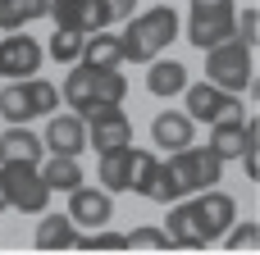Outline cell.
<instances>
[{
	"label": "cell",
	"instance_id": "obj_1",
	"mask_svg": "<svg viewBox=\"0 0 260 255\" xmlns=\"http://www.w3.org/2000/svg\"><path fill=\"white\" fill-rule=\"evenodd\" d=\"M238 219V201L219 187H206V192H192V201H174L169 205V246H187V251H201V246H215L224 237V228Z\"/></svg>",
	"mask_w": 260,
	"mask_h": 255
},
{
	"label": "cell",
	"instance_id": "obj_2",
	"mask_svg": "<svg viewBox=\"0 0 260 255\" xmlns=\"http://www.w3.org/2000/svg\"><path fill=\"white\" fill-rule=\"evenodd\" d=\"M215 183H224V160L210 151V146H183V151H169V160H160L155 164V178H151V187H146V201H155V205H174V201H183V196H192V192H206V187H215Z\"/></svg>",
	"mask_w": 260,
	"mask_h": 255
},
{
	"label": "cell",
	"instance_id": "obj_3",
	"mask_svg": "<svg viewBox=\"0 0 260 255\" xmlns=\"http://www.w3.org/2000/svg\"><path fill=\"white\" fill-rule=\"evenodd\" d=\"M123 23L128 27L119 32V46H123V59L133 64H151L155 55L169 50V41H178V14L169 5H151L142 14H128Z\"/></svg>",
	"mask_w": 260,
	"mask_h": 255
},
{
	"label": "cell",
	"instance_id": "obj_4",
	"mask_svg": "<svg viewBox=\"0 0 260 255\" xmlns=\"http://www.w3.org/2000/svg\"><path fill=\"white\" fill-rule=\"evenodd\" d=\"M59 110V87L46 78H9V87L0 91V114L9 123H27V119H46Z\"/></svg>",
	"mask_w": 260,
	"mask_h": 255
},
{
	"label": "cell",
	"instance_id": "obj_5",
	"mask_svg": "<svg viewBox=\"0 0 260 255\" xmlns=\"http://www.w3.org/2000/svg\"><path fill=\"white\" fill-rule=\"evenodd\" d=\"M206 82H215V87H224V91H233V96H242V91H251V82H256V59H251V46H242V41H219V46H210L206 50Z\"/></svg>",
	"mask_w": 260,
	"mask_h": 255
},
{
	"label": "cell",
	"instance_id": "obj_6",
	"mask_svg": "<svg viewBox=\"0 0 260 255\" xmlns=\"http://www.w3.org/2000/svg\"><path fill=\"white\" fill-rule=\"evenodd\" d=\"M233 14H238L233 0H192L187 41H192L197 50H210V46L229 41V37H233Z\"/></svg>",
	"mask_w": 260,
	"mask_h": 255
},
{
	"label": "cell",
	"instance_id": "obj_7",
	"mask_svg": "<svg viewBox=\"0 0 260 255\" xmlns=\"http://www.w3.org/2000/svg\"><path fill=\"white\" fill-rule=\"evenodd\" d=\"M0 178H5L9 210H18V214H41L50 205V196H55L37 164H0Z\"/></svg>",
	"mask_w": 260,
	"mask_h": 255
},
{
	"label": "cell",
	"instance_id": "obj_8",
	"mask_svg": "<svg viewBox=\"0 0 260 255\" xmlns=\"http://www.w3.org/2000/svg\"><path fill=\"white\" fill-rule=\"evenodd\" d=\"M82 123H87V146H91L96 155L133 141V119L123 114V105H101V110L82 114Z\"/></svg>",
	"mask_w": 260,
	"mask_h": 255
},
{
	"label": "cell",
	"instance_id": "obj_9",
	"mask_svg": "<svg viewBox=\"0 0 260 255\" xmlns=\"http://www.w3.org/2000/svg\"><path fill=\"white\" fill-rule=\"evenodd\" d=\"M46 18H55V27H69V32H82V37L114 23L110 0H50Z\"/></svg>",
	"mask_w": 260,
	"mask_h": 255
},
{
	"label": "cell",
	"instance_id": "obj_10",
	"mask_svg": "<svg viewBox=\"0 0 260 255\" xmlns=\"http://www.w3.org/2000/svg\"><path fill=\"white\" fill-rule=\"evenodd\" d=\"M183 100H187V114L192 123H215L224 114H242V96L215 87V82H187L183 87Z\"/></svg>",
	"mask_w": 260,
	"mask_h": 255
},
{
	"label": "cell",
	"instance_id": "obj_11",
	"mask_svg": "<svg viewBox=\"0 0 260 255\" xmlns=\"http://www.w3.org/2000/svg\"><path fill=\"white\" fill-rule=\"evenodd\" d=\"M41 59L46 50L37 37H18V32L0 37V78H32L41 73Z\"/></svg>",
	"mask_w": 260,
	"mask_h": 255
},
{
	"label": "cell",
	"instance_id": "obj_12",
	"mask_svg": "<svg viewBox=\"0 0 260 255\" xmlns=\"http://www.w3.org/2000/svg\"><path fill=\"white\" fill-rule=\"evenodd\" d=\"M73 224H82V228H105L110 219H114V196L105 192V187H73L69 192V210H64Z\"/></svg>",
	"mask_w": 260,
	"mask_h": 255
},
{
	"label": "cell",
	"instance_id": "obj_13",
	"mask_svg": "<svg viewBox=\"0 0 260 255\" xmlns=\"http://www.w3.org/2000/svg\"><path fill=\"white\" fill-rule=\"evenodd\" d=\"M46 132H41V146L50 155H82L87 151V123L82 114H46Z\"/></svg>",
	"mask_w": 260,
	"mask_h": 255
},
{
	"label": "cell",
	"instance_id": "obj_14",
	"mask_svg": "<svg viewBox=\"0 0 260 255\" xmlns=\"http://www.w3.org/2000/svg\"><path fill=\"white\" fill-rule=\"evenodd\" d=\"M251 132H260V123H256V119H242V114H224V119H215V123H210V151H215L219 160H238Z\"/></svg>",
	"mask_w": 260,
	"mask_h": 255
},
{
	"label": "cell",
	"instance_id": "obj_15",
	"mask_svg": "<svg viewBox=\"0 0 260 255\" xmlns=\"http://www.w3.org/2000/svg\"><path fill=\"white\" fill-rule=\"evenodd\" d=\"M46 160V146L37 132H27L23 123H9L0 132V164H41Z\"/></svg>",
	"mask_w": 260,
	"mask_h": 255
},
{
	"label": "cell",
	"instance_id": "obj_16",
	"mask_svg": "<svg viewBox=\"0 0 260 255\" xmlns=\"http://www.w3.org/2000/svg\"><path fill=\"white\" fill-rule=\"evenodd\" d=\"M192 132H197V123H192L187 110H160L155 123H151V141L165 146V151H183L192 141Z\"/></svg>",
	"mask_w": 260,
	"mask_h": 255
},
{
	"label": "cell",
	"instance_id": "obj_17",
	"mask_svg": "<svg viewBox=\"0 0 260 255\" xmlns=\"http://www.w3.org/2000/svg\"><path fill=\"white\" fill-rule=\"evenodd\" d=\"M78 64H87V68H119V64H123V46H119V37H114L110 27H101V32H87Z\"/></svg>",
	"mask_w": 260,
	"mask_h": 255
},
{
	"label": "cell",
	"instance_id": "obj_18",
	"mask_svg": "<svg viewBox=\"0 0 260 255\" xmlns=\"http://www.w3.org/2000/svg\"><path fill=\"white\" fill-rule=\"evenodd\" d=\"M183 87H187V68L178 64V59H151V73H146V91L151 96H160V100H169V96H183Z\"/></svg>",
	"mask_w": 260,
	"mask_h": 255
},
{
	"label": "cell",
	"instance_id": "obj_19",
	"mask_svg": "<svg viewBox=\"0 0 260 255\" xmlns=\"http://www.w3.org/2000/svg\"><path fill=\"white\" fill-rule=\"evenodd\" d=\"M128 169H133V141L128 146H114V151H101V187L114 196V192H128Z\"/></svg>",
	"mask_w": 260,
	"mask_h": 255
},
{
	"label": "cell",
	"instance_id": "obj_20",
	"mask_svg": "<svg viewBox=\"0 0 260 255\" xmlns=\"http://www.w3.org/2000/svg\"><path fill=\"white\" fill-rule=\"evenodd\" d=\"M78 242V224L69 214H46L41 210V224H37V246L41 251H69Z\"/></svg>",
	"mask_w": 260,
	"mask_h": 255
},
{
	"label": "cell",
	"instance_id": "obj_21",
	"mask_svg": "<svg viewBox=\"0 0 260 255\" xmlns=\"http://www.w3.org/2000/svg\"><path fill=\"white\" fill-rule=\"evenodd\" d=\"M37 169H41L46 187H50V192H64V196L82 183V164H78V155H50V160H41Z\"/></svg>",
	"mask_w": 260,
	"mask_h": 255
},
{
	"label": "cell",
	"instance_id": "obj_22",
	"mask_svg": "<svg viewBox=\"0 0 260 255\" xmlns=\"http://www.w3.org/2000/svg\"><path fill=\"white\" fill-rule=\"evenodd\" d=\"M50 0H0V32H23L27 23L46 18Z\"/></svg>",
	"mask_w": 260,
	"mask_h": 255
},
{
	"label": "cell",
	"instance_id": "obj_23",
	"mask_svg": "<svg viewBox=\"0 0 260 255\" xmlns=\"http://www.w3.org/2000/svg\"><path fill=\"white\" fill-rule=\"evenodd\" d=\"M155 164H160V155H155V151H146V146H133V169H128V192L146 196V187H151V178H155Z\"/></svg>",
	"mask_w": 260,
	"mask_h": 255
},
{
	"label": "cell",
	"instance_id": "obj_24",
	"mask_svg": "<svg viewBox=\"0 0 260 255\" xmlns=\"http://www.w3.org/2000/svg\"><path fill=\"white\" fill-rule=\"evenodd\" d=\"M82 32H69V27H55V37H50V46H46V55L55 59V64H78V55H82Z\"/></svg>",
	"mask_w": 260,
	"mask_h": 255
},
{
	"label": "cell",
	"instance_id": "obj_25",
	"mask_svg": "<svg viewBox=\"0 0 260 255\" xmlns=\"http://www.w3.org/2000/svg\"><path fill=\"white\" fill-rule=\"evenodd\" d=\"M224 246H233V251H256V242H260V224L256 219H233L229 228H224V237H219Z\"/></svg>",
	"mask_w": 260,
	"mask_h": 255
},
{
	"label": "cell",
	"instance_id": "obj_26",
	"mask_svg": "<svg viewBox=\"0 0 260 255\" xmlns=\"http://www.w3.org/2000/svg\"><path fill=\"white\" fill-rule=\"evenodd\" d=\"M73 246H82V251H123V233H110V224H105V228L78 233V242H73Z\"/></svg>",
	"mask_w": 260,
	"mask_h": 255
},
{
	"label": "cell",
	"instance_id": "obj_27",
	"mask_svg": "<svg viewBox=\"0 0 260 255\" xmlns=\"http://www.w3.org/2000/svg\"><path fill=\"white\" fill-rule=\"evenodd\" d=\"M260 9L256 5H247V9H242V14H233V41H242V46H256L260 37Z\"/></svg>",
	"mask_w": 260,
	"mask_h": 255
},
{
	"label": "cell",
	"instance_id": "obj_28",
	"mask_svg": "<svg viewBox=\"0 0 260 255\" xmlns=\"http://www.w3.org/2000/svg\"><path fill=\"white\" fill-rule=\"evenodd\" d=\"M123 246H137V251H165V246H169V233H165V228H133V233H123Z\"/></svg>",
	"mask_w": 260,
	"mask_h": 255
},
{
	"label": "cell",
	"instance_id": "obj_29",
	"mask_svg": "<svg viewBox=\"0 0 260 255\" xmlns=\"http://www.w3.org/2000/svg\"><path fill=\"white\" fill-rule=\"evenodd\" d=\"M238 160H242L247 178L256 183V178H260V132H251V137H247V146H242V155H238Z\"/></svg>",
	"mask_w": 260,
	"mask_h": 255
},
{
	"label": "cell",
	"instance_id": "obj_30",
	"mask_svg": "<svg viewBox=\"0 0 260 255\" xmlns=\"http://www.w3.org/2000/svg\"><path fill=\"white\" fill-rule=\"evenodd\" d=\"M110 14H114V23H123L128 14H137V0H110Z\"/></svg>",
	"mask_w": 260,
	"mask_h": 255
},
{
	"label": "cell",
	"instance_id": "obj_31",
	"mask_svg": "<svg viewBox=\"0 0 260 255\" xmlns=\"http://www.w3.org/2000/svg\"><path fill=\"white\" fill-rule=\"evenodd\" d=\"M9 210V196H5V178H0V214Z\"/></svg>",
	"mask_w": 260,
	"mask_h": 255
}]
</instances>
